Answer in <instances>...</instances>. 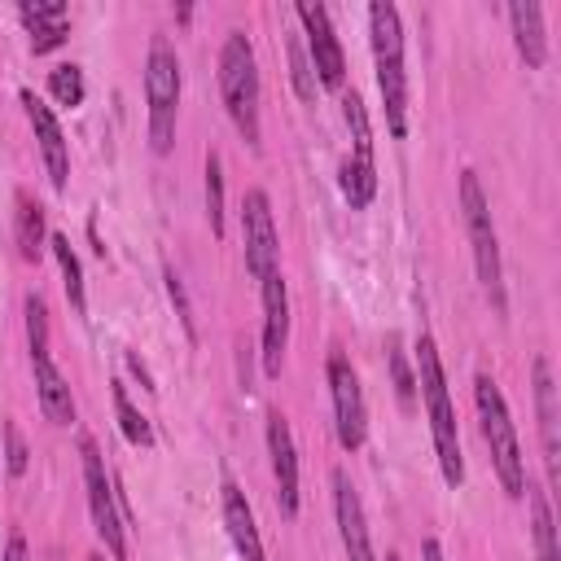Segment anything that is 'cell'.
Segmentation results:
<instances>
[{
    "label": "cell",
    "instance_id": "cell-8",
    "mask_svg": "<svg viewBox=\"0 0 561 561\" xmlns=\"http://www.w3.org/2000/svg\"><path fill=\"white\" fill-rule=\"evenodd\" d=\"M79 460H83V491H88V513H92V526L96 535L105 539L110 557L123 561L127 557V535H123V522H118V504H114V482L105 473V456L96 447V438H79Z\"/></svg>",
    "mask_w": 561,
    "mask_h": 561
},
{
    "label": "cell",
    "instance_id": "cell-7",
    "mask_svg": "<svg viewBox=\"0 0 561 561\" xmlns=\"http://www.w3.org/2000/svg\"><path fill=\"white\" fill-rule=\"evenodd\" d=\"M26 342H31V368H35V394H39V412L53 425H70L75 421V399H70V381L61 377V368L48 355V307L44 298H26Z\"/></svg>",
    "mask_w": 561,
    "mask_h": 561
},
{
    "label": "cell",
    "instance_id": "cell-28",
    "mask_svg": "<svg viewBox=\"0 0 561 561\" xmlns=\"http://www.w3.org/2000/svg\"><path fill=\"white\" fill-rule=\"evenodd\" d=\"M167 294H171V302H175V316L184 320V333L197 342V320H193V302H188V294H184V280L175 276V267H167Z\"/></svg>",
    "mask_w": 561,
    "mask_h": 561
},
{
    "label": "cell",
    "instance_id": "cell-35",
    "mask_svg": "<svg viewBox=\"0 0 561 561\" xmlns=\"http://www.w3.org/2000/svg\"><path fill=\"white\" fill-rule=\"evenodd\" d=\"M386 561H403V557H399V552H386Z\"/></svg>",
    "mask_w": 561,
    "mask_h": 561
},
{
    "label": "cell",
    "instance_id": "cell-2",
    "mask_svg": "<svg viewBox=\"0 0 561 561\" xmlns=\"http://www.w3.org/2000/svg\"><path fill=\"white\" fill-rule=\"evenodd\" d=\"M368 35H373V61L386 105V127L394 140L408 136V70H403V22L390 0L368 4Z\"/></svg>",
    "mask_w": 561,
    "mask_h": 561
},
{
    "label": "cell",
    "instance_id": "cell-11",
    "mask_svg": "<svg viewBox=\"0 0 561 561\" xmlns=\"http://www.w3.org/2000/svg\"><path fill=\"white\" fill-rule=\"evenodd\" d=\"M298 22L307 31V48H311V70L320 75L324 88H342L346 79V53L337 44V31L329 22V9L324 4H311V0H298Z\"/></svg>",
    "mask_w": 561,
    "mask_h": 561
},
{
    "label": "cell",
    "instance_id": "cell-4",
    "mask_svg": "<svg viewBox=\"0 0 561 561\" xmlns=\"http://www.w3.org/2000/svg\"><path fill=\"white\" fill-rule=\"evenodd\" d=\"M473 403H478L482 438H486V447H491V460H495L500 486H504V495L522 500V495H526V456H522V443H517V430H513L508 403H504L500 386L491 381V373H478V377H473Z\"/></svg>",
    "mask_w": 561,
    "mask_h": 561
},
{
    "label": "cell",
    "instance_id": "cell-6",
    "mask_svg": "<svg viewBox=\"0 0 561 561\" xmlns=\"http://www.w3.org/2000/svg\"><path fill=\"white\" fill-rule=\"evenodd\" d=\"M145 101H149V149L153 153H171V145H175V114H180V57H175L167 35L149 39Z\"/></svg>",
    "mask_w": 561,
    "mask_h": 561
},
{
    "label": "cell",
    "instance_id": "cell-13",
    "mask_svg": "<svg viewBox=\"0 0 561 561\" xmlns=\"http://www.w3.org/2000/svg\"><path fill=\"white\" fill-rule=\"evenodd\" d=\"M333 517H337L346 561H377L373 539H368V522H364V504H359V491L351 486L346 469H333Z\"/></svg>",
    "mask_w": 561,
    "mask_h": 561
},
{
    "label": "cell",
    "instance_id": "cell-36",
    "mask_svg": "<svg viewBox=\"0 0 561 561\" xmlns=\"http://www.w3.org/2000/svg\"><path fill=\"white\" fill-rule=\"evenodd\" d=\"M88 561H105V557H101V552H92V557H88Z\"/></svg>",
    "mask_w": 561,
    "mask_h": 561
},
{
    "label": "cell",
    "instance_id": "cell-29",
    "mask_svg": "<svg viewBox=\"0 0 561 561\" xmlns=\"http://www.w3.org/2000/svg\"><path fill=\"white\" fill-rule=\"evenodd\" d=\"M26 456H31V451H26L22 430L9 421V425H4V465H9V473H13V478H22V473H26Z\"/></svg>",
    "mask_w": 561,
    "mask_h": 561
},
{
    "label": "cell",
    "instance_id": "cell-10",
    "mask_svg": "<svg viewBox=\"0 0 561 561\" xmlns=\"http://www.w3.org/2000/svg\"><path fill=\"white\" fill-rule=\"evenodd\" d=\"M324 373H329V394H333V430H337V443L346 451H359L364 447V434H368V408H364L359 377H355V368H351L346 355H329Z\"/></svg>",
    "mask_w": 561,
    "mask_h": 561
},
{
    "label": "cell",
    "instance_id": "cell-14",
    "mask_svg": "<svg viewBox=\"0 0 561 561\" xmlns=\"http://www.w3.org/2000/svg\"><path fill=\"white\" fill-rule=\"evenodd\" d=\"M22 105H26V118H31V127H35V140H39V153H44V167H48L53 188H66V180H70V145H66V136H61L57 114H53L31 88H22Z\"/></svg>",
    "mask_w": 561,
    "mask_h": 561
},
{
    "label": "cell",
    "instance_id": "cell-3",
    "mask_svg": "<svg viewBox=\"0 0 561 561\" xmlns=\"http://www.w3.org/2000/svg\"><path fill=\"white\" fill-rule=\"evenodd\" d=\"M219 92L224 105L241 131V140L250 149L263 145V127H259V61H254V44L241 31H228L224 48H219Z\"/></svg>",
    "mask_w": 561,
    "mask_h": 561
},
{
    "label": "cell",
    "instance_id": "cell-16",
    "mask_svg": "<svg viewBox=\"0 0 561 561\" xmlns=\"http://www.w3.org/2000/svg\"><path fill=\"white\" fill-rule=\"evenodd\" d=\"M219 495H224V526H228V535H232L237 557H241V561H267V557H263L259 526H254V508H250L245 491H241V486L228 478V482L219 486Z\"/></svg>",
    "mask_w": 561,
    "mask_h": 561
},
{
    "label": "cell",
    "instance_id": "cell-33",
    "mask_svg": "<svg viewBox=\"0 0 561 561\" xmlns=\"http://www.w3.org/2000/svg\"><path fill=\"white\" fill-rule=\"evenodd\" d=\"M4 561H31V552H26V539H22V535H13V539H9Z\"/></svg>",
    "mask_w": 561,
    "mask_h": 561
},
{
    "label": "cell",
    "instance_id": "cell-27",
    "mask_svg": "<svg viewBox=\"0 0 561 561\" xmlns=\"http://www.w3.org/2000/svg\"><path fill=\"white\" fill-rule=\"evenodd\" d=\"M390 373H394V394H399V403L412 408V403H416V373L408 368V359H403L399 346L390 351Z\"/></svg>",
    "mask_w": 561,
    "mask_h": 561
},
{
    "label": "cell",
    "instance_id": "cell-30",
    "mask_svg": "<svg viewBox=\"0 0 561 561\" xmlns=\"http://www.w3.org/2000/svg\"><path fill=\"white\" fill-rule=\"evenodd\" d=\"M18 13H22L26 26H39V22H70L61 0H35V4H22Z\"/></svg>",
    "mask_w": 561,
    "mask_h": 561
},
{
    "label": "cell",
    "instance_id": "cell-24",
    "mask_svg": "<svg viewBox=\"0 0 561 561\" xmlns=\"http://www.w3.org/2000/svg\"><path fill=\"white\" fill-rule=\"evenodd\" d=\"M48 92H53V101L57 105H83V96H88V83H83V70L75 66V61H66V66H57L53 75H48Z\"/></svg>",
    "mask_w": 561,
    "mask_h": 561
},
{
    "label": "cell",
    "instance_id": "cell-15",
    "mask_svg": "<svg viewBox=\"0 0 561 561\" xmlns=\"http://www.w3.org/2000/svg\"><path fill=\"white\" fill-rule=\"evenodd\" d=\"M267 456H272V473H276V504L285 517L298 513V447L289 434V421L280 412L267 416Z\"/></svg>",
    "mask_w": 561,
    "mask_h": 561
},
{
    "label": "cell",
    "instance_id": "cell-26",
    "mask_svg": "<svg viewBox=\"0 0 561 561\" xmlns=\"http://www.w3.org/2000/svg\"><path fill=\"white\" fill-rule=\"evenodd\" d=\"M289 79H294V92L302 101L316 96V70H311V57H307V48L298 39H289Z\"/></svg>",
    "mask_w": 561,
    "mask_h": 561
},
{
    "label": "cell",
    "instance_id": "cell-18",
    "mask_svg": "<svg viewBox=\"0 0 561 561\" xmlns=\"http://www.w3.org/2000/svg\"><path fill=\"white\" fill-rule=\"evenodd\" d=\"M535 408H539V438H543V465L548 478H557V386H552V364L539 355L535 359Z\"/></svg>",
    "mask_w": 561,
    "mask_h": 561
},
{
    "label": "cell",
    "instance_id": "cell-31",
    "mask_svg": "<svg viewBox=\"0 0 561 561\" xmlns=\"http://www.w3.org/2000/svg\"><path fill=\"white\" fill-rule=\"evenodd\" d=\"M66 35H70V22H39V26H31V48H35V53H48V48H57Z\"/></svg>",
    "mask_w": 561,
    "mask_h": 561
},
{
    "label": "cell",
    "instance_id": "cell-32",
    "mask_svg": "<svg viewBox=\"0 0 561 561\" xmlns=\"http://www.w3.org/2000/svg\"><path fill=\"white\" fill-rule=\"evenodd\" d=\"M127 368L140 377V386H149V390H153V377H149V368H145V359H140L136 351H127Z\"/></svg>",
    "mask_w": 561,
    "mask_h": 561
},
{
    "label": "cell",
    "instance_id": "cell-9",
    "mask_svg": "<svg viewBox=\"0 0 561 561\" xmlns=\"http://www.w3.org/2000/svg\"><path fill=\"white\" fill-rule=\"evenodd\" d=\"M241 237H245V272L254 280H267L280 272V237L272 219V202L263 188H245L241 197Z\"/></svg>",
    "mask_w": 561,
    "mask_h": 561
},
{
    "label": "cell",
    "instance_id": "cell-25",
    "mask_svg": "<svg viewBox=\"0 0 561 561\" xmlns=\"http://www.w3.org/2000/svg\"><path fill=\"white\" fill-rule=\"evenodd\" d=\"M206 219H210V232L224 237V167H219V153L206 158Z\"/></svg>",
    "mask_w": 561,
    "mask_h": 561
},
{
    "label": "cell",
    "instance_id": "cell-17",
    "mask_svg": "<svg viewBox=\"0 0 561 561\" xmlns=\"http://www.w3.org/2000/svg\"><path fill=\"white\" fill-rule=\"evenodd\" d=\"M508 26H513V44L522 53V61L530 70H539L548 61V35H543V9L535 0H508Z\"/></svg>",
    "mask_w": 561,
    "mask_h": 561
},
{
    "label": "cell",
    "instance_id": "cell-5",
    "mask_svg": "<svg viewBox=\"0 0 561 561\" xmlns=\"http://www.w3.org/2000/svg\"><path fill=\"white\" fill-rule=\"evenodd\" d=\"M460 215H465V232H469V245H473V267H478L482 294H486L491 311L504 316V311H508V298H504L500 237H495V219H491L486 193H482V184H478L473 171H460Z\"/></svg>",
    "mask_w": 561,
    "mask_h": 561
},
{
    "label": "cell",
    "instance_id": "cell-12",
    "mask_svg": "<svg viewBox=\"0 0 561 561\" xmlns=\"http://www.w3.org/2000/svg\"><path fill=\"white\" fill-rule=\"evenodd\" d=\"M263 289V373L267 377H280L285 368V346H289V289H285V276L272 272L267 280H259Z\"/></svg>",
    "mask_w": 561,
    "mask_h": 561
},
{
    "label": "cell",
    "instance_id": "cell-19",
    "mask_svg": "<svg viewBox=\"0 0 561 561\" xmlns=\"http://www.w3.org/2000/svg\"><path fill=\"white\" fill-rule=\"evenodd\" d=\"M13 237H18V254L26 259V263H35L39 259V250H44V206L31 197V193H18V210H13Z\"/></svg>",
    "mask_w": 561,
    "mask_h": 561
},
{
    "label": "cell",
    "instance_id": "cell-20",
    "mask_svg": "<svg viewBox=\"0 0 561 561\" xmlns=\"http://www.w3.org/2000/svg\"><path fill=\"white\" fill-rule=\"evenodd\" d=\"M526 500H530V535H535V561H561V552H557V522H552V504H548V491L526 482Z\"/></svg>",
    "mask_w": 561,
    "mask_h": 561
},
{
    "label": "cell",
    "instance_id": "cell-23",
    "mask_svg": "<svg viewBox=\"0 0 561 561\" xmlns=\"http://www.w3.org/2000/svg\"><path fill=\"white\" fill-rule=\"evenodd\" d=\"M48 245H53L57 267H61V280H66V298H70V307L83 316V311H88V294H83V267H79V259H75V250H70V241H66L61 232H53V237H48Z\"/></svg>",
    "mask_w": 561,
    "mask_h": 561
},
{
    "label": "cell",
    "instance_id": "cell-21",
    "mask_svg": "<svg viewBox=\"0 0 561 561\" xmlns=\"http://www.w3.org/2000/svg\"><path fill=\"white\" fill-rule=\"evenodd\" d=\"M337 184H342L346 206H351V210H364V206L373 202V193H377V167L355 162V158L346 153V158H342V167H337Z\"/></svg>",
    "mask_w": 561,
    "mask_h": 561
},
{
    "label": "cell",
    "instance_id": "cell-34",
    "mask_svg": "<svg viewBox=\"0 0 561 561\" xmlns=\"http://www.w3.org/2000/svg\"><path fill=\"white\" fill-rule=\"evenodd\" d=\"M421 561H443V543L438 539H425L421 543Z\"/></svg>",
    "mask_w": 561,
    "mask_h": 561
},
{
    "label": "cell",
    "instance_id": "cell-1",
    "mask_svg": "<svg viewBox=\"0 0 561 561\" xmlns=\"http://www.w3.org/2000/svg\"><path fill=\"white\" fill-rule=\"evenodd\" d=\"M416 386H421V399H425V416H430V434H434V456H438L443 482L447 486H460L465 482L460 430H456V408H451L443 355H438V342L430 333L416 337Z\"/></svg>",
    "mask_w": 561,
    "mask_h": 561
},
{
    "label": "cell",
    "instance_id": "cell-22",
    "mask_svg": "<svg viewBox=\"0 0 561 561\" xmlns=\"http://www.w3.org/2000/svg\"><path fill=\"white\" fill-rule=\"evenodd\" d=\"M114 412H118V430H123V438H127L131 447H153V425H149V416L127 399V386H123V381H114Z\"/></svg>",
    "mask_w": 561,
    "mask_h": 561
}]
</instances>
